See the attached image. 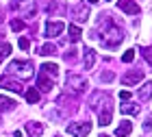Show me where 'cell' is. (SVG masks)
Here are the masks:
<instances>
[{"label": "cell", "mask_w": 152, "mask_h": 137, "mask_svg": "<svg viewBox=\"0 0 152 137\" xmlns=\"http://www.w3.org/2000/svg\"><path fill=\"white\" fill-rule=\"evenodd\" d=\"M96 33H98V35H94V37H98L104 48H117L124 42V31L120 26H115V22L111 20L109 13H104V15L100 18L98 26H96Z\"/></svg>", "instance_id": "cell-1"}, {"label": "cell", "mask_w": 152, "mask_h": 137, "mask_svg": "<svg viewBox=\"0 0 152 137\" xmlns=\"http://www.w3.org/2000/svg\"><path fill=\"white\" fill-rule=\"evenodd\" d=\"M111 96L107 92H96L91 94L89 98V105H91L94 111H98V124L100 126H107L111 122V115H113V105H111Z\"/></svg>", "instance_id": "cell-2"}, {"label": "cell", "mask_w": 152, "mask_h": 137, "mask_svg": "<svg viewBox=\"0 0 152 137\" xmlns=\"http://www.w3.org/2000/svg\"><path fill=\"white\" fill-rule=\"evenodd\" d=\"M59 76V65L57 63H44L39 67V76H37V87L41 92H50L54 87V81Z\"/></svg>", "instance_id": "cell-3"}, {"label": "cell", "mask_w": 152, "mask_h": 137, "mask_svg": "<svg viewBox=\"0 0 152 137\" xmlns=\"http://www.w3.org/2000/svg\"><path fill=\"white\" fill-rule=\"evenodd\" d=\"M7 70H9L11 76H22V78H31L33 76V63H31V61L15 59V61H11V63H9Z\"/></svg>", "instance_id": "cell-4"}, {"label": "cell", "mask_w": 152, "mask_h": 137, "mask_svg": "<svg viewBox=\"0 0 152 137\" xmlns=\"http://www.w3.org/2000/svg\"><path fill=\"white\" fill-rule=\"evenodd\" d=\"M13 9L22 18H33L37 11V2L35 0H13Z\"/></svg>", "instance_id": "cell-5"}, {"label": "cell", "mask_w": 152, "mask_h": 137, "mask_svg": "<svg viewBox=\"0 0 152 137\" xmlns=\"http://www.w3.org/2000/svg\"><path fill=\"white\" fill-rule=\"evenodd\" d=\"M65 87H67V92H70V94H83V92L87 89V81L80 78L78 74H67Z\"/></svg>", "instance_id": "cell-6"}, {"label": "cell", "mask_w": 152, "mask_h": 137, "mask_svg": "<svg viewBox=\"0 0 152 137\" xmlns=\"http://www.w3.org/2000/svg\"><path fill=\"white\" fill-rule=\"evenodd\" d=\"M0 87L7 92H13V94H22L24 92V85L20 83L15 76H11V74H4L2 78H0Z\"/></svg>", "instance_id": "cell-7"}, {"label": "cell", "mask_w": 152, "mask_h": 137, "mask_svg": "<svg viewBox=\"0 0 152 137\" xmlns=\"http://www.w3.org/2000/svg\"><path fill=\"white\" fill-rule=\"evenodd\" d=\"M67 133L74 135V137H87L91 133V122H72L67 126Z\"/></svg>", "instance_id": "cell-8"}, {"label": "cell", "mask_w": 152, "mask_h": 137, "mask_svg": "<svg viewBox=\"0 0 152 137\" xmlns=\"http://www.w3.org/2000/svg\"><path fill=\"white\" fill-rule=\"evenodd\" d=\"M63 29H65V24L61 20H48L46 26H44V33H46L48 39H52V37H59L63 33Z\"/></svg>", "instance_id": "cell-9"}, {"label": "cell", "mask_w": 152, "mask_h": 137, "mask_svg": "<svg viewBox=\"0 0 152 137\" xmlns=\"http://www.w3.org/2000/svg\"><path fill=\"white\" fill-rule=\"evenodd\" d=\"M117 7H120L124 13H128V15H137V13L141 11L135 0H117Z\"/></svg>", "instance_id": "cell-10"}, {"label": "cell", "mask_w": 152, "mask_h": 137, "mask_svg": "<svg viewBox=\"0 0 152 137\" xmlns=\"http://www.w3.org/2000/svg\"><path fill=\"white\" fill-rule=\"evenodd\" d=\"M72 15H74L76 22H85V20L89 18V7L87 4H76L72 9Z\"/></svg>", "instance_id": "cell-11"}, {"label": "cell", "mask_w": 152, "mask_h": 137, "mask_svg": "<svg viewBox=\"0 0 152 137\" xmlns=\"http://www.w3.org/2000/svg\"><path fill=\"white\" fill-rule=\"evenodd\" d=\"M141 81H143V72H141V70H135V72H128L126 76L122 78V83L130 87V85H137V83H141Z\"/></svg>", "instance_id": "cell-12"}, {"label": "cell", "mask_w": 152, "mask_h": 137, "mask_svg": "<svg viewBox=\"0 0 152 137\" xmlns=\"http://www.w3.org/2000/svg\"><path fill=\"white\" fill-rule=\"evenodd\" d=\"M26 133H28V137H39L44 133V124L41 122H26Z\"/></svg>", "instance_id": "cell-13"}, {"label": "cell", "mask_w": 152, "mask_h": 137, "mask_svg": "<svg viewBox=\"0 0 152 137\" xmlns=\"http://www.w3.org/2000/svg\"><path fill=\"white\" fill-rule=\"evenodd\" d=\"M83 54H85V59H83V67H85V70H91L94 63H96V52L91 50V48H85Z\"/></svg>", "instance_id": "cell-14"}, {"label": "cell", "mask_w": 152, "mask_h": 137, "mask_svg": "<svg viewBox=\"0 0 152 137\" xmlns=\"http://www.w3.org/2000/svg\"><path fill=\"white\" fill-rule=\"evenodd\" d=\"M120 111H122L124 115H137V113H139V105H135V102L124 100V105L120 107Z\"/></svg>", "instance_id": "cell-15"}, {"label": "cell", "mask_w": 152, "mask_h": 137, "mask_svg": "<svg viewBox=\"0 0 152 137\" xmlns=\"http://www.w3.org/2000/svg\"><path fill=\"white\" fill-rule=\"evenodd\" d=\"M130 131H133V122H126V120H124L122 124L115 128V137H126Z\"/></svg>", "instance_id": "cell-16"}, {"label": "cell", "mask_w": 152, "mask_h": 137, "mask_svg": "<svg viewBox=\"0 0 152 137\" xmlns=\"http://www.w3.org/2000/svg\"><path fill=\"white\" fill-rule=\"evenodd\" d=\"M152 98V81H148V83H143V87L139 89V100L148 102Z\"/></svg>", "instance_id": "cell-17"}, {"label": "cell", "mask_w": 152, "mask_h": 137, "mask_svg": "<svg viewBox=\"0 0 152 137\" xmlns=\"http://www.w3.org/2000/svg\"><path fill=\"white\" fill-rule=\"evenodd\" d=\"M24 98H26V102L35 105V102H39V89L37 87H28V89L24 92Z\"/></svg>", "instance_id": "cell-18"}, {"label": "cell", "mask_w": 152, "mask_h": 137, "mask_svg": "<svg viewBox=\"0 0 152 137\" xmlns=\"http://www.w3.org/2000/svg\"><path fill=\"white\" fill-rule=\"evenodd\" d=\"M11 109H15V100L0 94V111H11Z\"/></svg>", "instance_id": "cell-19"}, {"label": "cell", "mask_w": 152, "mask_h": 137, "mask_svg": "<svg viewBox=\"0 0 152 137\" xmlns=\"http://www.w3.org/2000/svg\"><path fill=\"white\" fill-rule=\"evenodd\" d=\"M67 33H70V42H78L80 39V29H78V24H70L67 26Z\"/></svg>", "instance_id": "cell-20"}, {"label": "cell", "mask_w": 152, "mask_h": 137, "mask_svg": "<svg viewBox=\"0 0 152 137\" xmlns=\"http://www.w3.org/2000/svg\"><path fill=\"white\" fill-rule=\"evenodd\" d=\"M39 54H44V57H50V54H57V46L54 44H44L39 48Z\"/></svg>", "instance_id": "cell-21"}, {"label": "cell", "mask_w": 152, "mask_h": 137, "mask_svg": "<svg viewBox=\"0 0 152 137\" xmlns=\"http://www.w3.org/2000/svg\"><path fill=\"white\" fill-rule=\"evenodd\" d=\"M9 54H11V44L4 42V39H0V61L4 57H9Z\"/></svg>", "instance_id": "cell-22"}, {"label": "cell", "mask_w": 152, "mask_h": 137, "mask_svg": "<svg viewBox=\"0 0 152 137\" xmlns=\"http://www.w3.org/2000/svg\"><path fill=\"white\" fill-rule=\"evenodd\" d=\"M24 29H26L24 20H11V31H15V33H20V31H24Z\"/></svg>", "instance_id": "cell-23"}, {"label": "cell", "mask_w": 152, "mask_h": 137, "mask_svg": "<svg viewBox=\"0 0 152 137\" xmlns=\"http://www.w3.org/2000/svg\"><path fill=\"white\" fill-rule=\"evenodd\" d=\"M141 54H143V59H146L148 63L152 65V46H146V48H141Z\"/></svg>", "instance_id": "cell-24"}, {"label": "cell", "mask_w": 152, "mask_h": 137, "mask_svg": "<svg viewBox=\"0 0 152 137\" xmlns=\"http://www.w3.org/2000/svg\"><path fill=\"white\" fill-rule=\"evenodd\" d=\"M133 59H135V50H133V48H130V50H126V52L122 54V61H124V63H130Z\"/></svg>", "instance_id": "cell-25"}, {"label": "cell", "mask_w": 152, "mask_h": 137, "mask_svg": "<svg viewBox=\"0 0 152 137\" xmlns=\"http://www.w3.org/2000/svg\"><path fill=\"white\" fill-rule=\"evenodd\" d=\"M46 11L48 13H57V11H63V7H61L59 2H50V4L46 7Z\"/></svg>", "instance_id": "cell-26"}, {"label": "cell", "mask_w": 152, "mask_h": 137, "mask_svg": "<svg viewBox=\"0 0 152 137\" xmlns=\"http://www.w3.org/2000/svg\"><path fill=\"white\" fill-rule=\"evenodd\" d=\"M18 46L22 48V50H28V48H31V42H28V39H26V37H20V42H18Z\"/></svg>", "instance_id": "cell-27"}, {"label": "cell", "mask_w": 152, "mask_h": 137, "mask_svg": "<svg viewBox=\"0 0 152 137\" xmlns=\"http://www.w3.org/2000/svg\"><path fill=\"white\" fill-rule=\"evenodd\" d=\"M100 78H102V81H113V78H115V74H113V72H104Z\"/></svg>", "instance_id": "cell-28"}, {"label": "cell", "mask_w": 152, "mask_h": 137, "mask_svg": "<svg viewBox=\"0 0 152 137\" xmlns=\"http://www.w3.org/2000/svg\"><path fill=\"white\" fill-rule=\"evenodd\" d=\"M120 98H122V100H128V98H130V92H128V89L120 92Z\"/></svg>", "instance_id": "cell-29"}, {"label": "cell", "mask_w": 152, "mask_h": 137, "mask_svg": "<svg viewBox=\"0 0 152 137\" xmlns=\"http://www.w3.org/2000/svg\"><path fill=\"white\" fill-rule=\"evenodd\" d=\"M150 126H152V118H148L146 122H143V128H146V131H148V128H150Z\"/></svg>", "instance_id": "cell-30"}, {"label": "cell", "mask_w": 152, "mask_h": 137, "mask_svg": "<svg viewBox=\"0 0 152 137\" xmlns=\"http://www.w3.org/2000/svg\"><path fill=\"white\" fill-rule=\"evenodd\" d=\"M87 2H89V4H98V0H87Z\"/></svg>", "instance_id": "cell-31"}, {"label": "cell", "mask_w": 152, "mask_h": 137, "mask_svg": "<svg viewBox=\"0 0 152 137\" xmlns=\"http://www.w3.org/2000/svg\"><path fill=\"white\" fill-rule=\"evenodd\" d=\"M102 137H109V135H102Z\"/></svg>", "instance_id": "cell-32"}]
</instances>
